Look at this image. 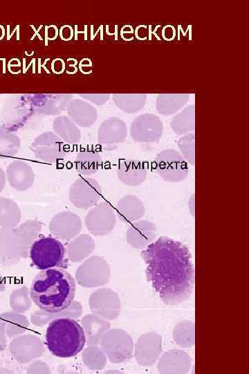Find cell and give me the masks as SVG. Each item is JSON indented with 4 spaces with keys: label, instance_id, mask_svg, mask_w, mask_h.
I'll use <instances>...</instances> for the list:
<instances>
[{
    "label": "cell",
    "instance_id": "cell-1",
    "mask_svg": "<svg viewBox=\"0 0 249 374\" xmlns=\"http://www.w3.org/2000/svg\"><path fill=\"white\" fill-rule=\"evenodd\" d=\"M148 281L164 303L187 301L194 286L191 253L183 243L167 236L153 241L141 252Z\"/></svg>",
    "mask_w": 249,
    "mask_h": 374
},
{
    "label": "cell",
    "instance_id": "cell-2",
    "mask_svg": "<svg viewBox=\"0 0 249 374\" xmlns=\"http://www.w3.org/2000/svg\"><path fill=\"white\" fill-rule=\"evenodd\" d=\"M75 280L66 269L54 267L41 270L33 278L30 295L34 303L48 312H57L73 301Z\"/></svg>",
    "mask_w": 249,
    "mask_h": 374
},
{
    "label": "cell",
    "instance_id": "cell-3",
    "mask_svg": "<svg viewBox=\"0 0 249 374\" xmlns=\"http://www.w3.org/2000/svg\"><path fill=\"white\" fill-rule=\"evenodd\" d=\"M45 337L48 350L60 358L75 356L83 350L86 343L82 326L69 317L57 318L50 321Z\"/></svg>",
    "mask_w": 249,
    "mask_h": 374
},
{
    "label": "cell",
    "instance_id": "cell-4",
    "mask_svg": "<svg viewBox=\"0 0 249 374\" xmlns=\"http://www.w3.org/2000/svg\"><path fill=\"white\" fill-rule=\"evenodd\" d=\"M65 255L64 244L59 240L51 236L37 239L29 251L32 262L41 270L61 267L66 261Z\"/></svg>",
    "mask_w": 249,
    "mask_h": 374
},
{
    "label": "cell",
    "instance_id": "cell-5",
    "mask_svg": "<svg viewBox=\"0 0 249 374\" xmlns=\"http://www.w3.org/2000/svg\"><path fill=\"white\" fill-rule=\"evenodd\" d=\"M100 344L107 357L114 364L127 362L133 354L132 337L120 328H109L102 336Z\"/></svg>",
    "mask_w": 249,
    "mask_h": 374
},
{
    "label": "cell",
    "instance_id": "cell-6",
    "mask_svg": "<svg viewBox=\"0 0 249 374\" xmlns=\"http://www.w3.org/2000/svg\"><path fill=\"white\" fill-rule=\"evenodd\" d=\"M75 280L83 287H97L107 284L110 278V267L102 256L85 259L75 271Z\"/></svg>",
    "mask_w": 249,
    "mask_h": 374
},
{
    "label": "cell",
    "instance_id": "cell-7",
    "mask_svg": "<svg viewBox=\"0 0 249 374\" xmlns=\"http://www.w3.org/2000/svg\"><path fill=\"white\" fill-rule=\"evenodd\" d=\"M154 168L157 174L169 182L183 181L189 172L187 163L178 151L173 149L160 152L155 159Z\"/></svg>",
    "mask_w": 249,
    "mask_h": 374
},
{
    "label": "cell",
    "instance_id": "cell-8",
    "mask_svg": "<svg viewBox=\"0 0 249 374\" xmlns=\"http://www.w3.org/2000/svg\"><path fill=\"white\" fill-rule=\"evenodd\" d=\"M102 188L98 181L91 177H81L71 184L69 199L77 208L87 210L99 203Z\"/></svg>",
    "mask_w": 249,
    "mask_h": 374
},
{
    "label": "cell",
    "instance_id": "cell-9",
    "mask_svg": "<svg viewBox=\"0 0 249 374\" xmlns=\"http://www.w3.org/2000/svg\"><path fill=\"white\" fill-rule=\"evenodd\" d=\"M30 149L36 158L50 163L64 159L66 154L64 142L53 132H46L37 136Z\"/></svg>",
    "mask_w": 249,
    "mask_h": 374
},
{
    "label": "cell",
    "instance_id": "cell-10",
    "mask_svg": "<svg viewBox=\"0 0 249 374\" xmlns=\"http://www.w3.org/2000/svg\"><path fill=\"white\" fill-rule=\"evenodd\" d=\"M8 349L12 357L21 364H28L44 353L42 341L32 334H22L12 338Z\"/></svg>",
    "mask_w": 249,
    "mask_h": 374
},
{
    "label": "cell",
    "instance_id": "cell-11",
    "mask_svg": "<svg viewBox=\"0 0 249 374\" xmlns=\"http://www.w3.org/2000/svg\"><path fill=\"white\" fill-rule=\"evenodd\" d=\"M89 305L92 313L108 321L118 318L121 310L118 294L107 287L100 288L93 292L90 295Z\"/></svg>",
    "mask_w": 249,
    "mask_h": 374
},
{
    "label": "cell",
    "instance_id": "cell-12",
    "mask_svg": "<svg viewBox=\"0 0 249 374\" xmlns=\"http://www.w3.org/2000/svg\"><path fill=\"white\" fill-rule=\"evenodd\" d=\"M116 218L113 207L107 202H102L92 207L85 217L88 231L96 236L109 233L114 228Z\"/></svg>",
    "mask_w": 249,
    "mask_h": 374
},
{
    "label": "cell",
    "instance_id": "cell-13",
    "mask_svg": "<svg viewBox=\"0 0 249 374\" xmlns=\"http://www.w3.org/2000/svg\"><path fill=\"white\" fill-rule=\"evenodd\" d=\"M163 132L161 120L151 114H141L131 124L130 134L135 142L153 143L158 141Z\"/></svg>",
    "mask_w": 249,
    "mask_h": 374
},
{
    "label": "cell",
    "instance_id": "cell-14",
    "mask_svg": "<svg viewBox=\"0 0 249 374\" xmlns=\"http://www.w3.org/2000/svg\"><path fill=\"white\" fill-rule=\"evenodd\" d=\"M163 350L162 337L155 332L141 335L134 347L136 360L140 366L148 367L159 359Z\"/></svg>",
    "mask_w": 249,
    "mask_h": 374
},
{
    "label": "cell",
    "instance_id": "cell-15",
    "mask_svg": "<svg viewBox=\"0 0 249 374\" xmlns=\"http://www.w3.org/2000/svg\"><path fill=\"white\" fill-rule=\"evenodd\" d=\"M50 233L58 240L68 241L81 231L82 223L78 215L72 211H62L55 215L48 224Z\"/></svg>",
    "mask_w": 249,
    "mask_h": 374
},
{
    "label": "cell",
    "instance_id": "cell-16",
    "mask_svg": "<svg viewBox=\"0 0 249 374\" xmlns=\"http://www.w3.org/2000/svg\"><path fill=\"white\" fill-rule=\"evenodd\" d=\"M127 126L124 122L116 117L104 121L98 127V141L105 150L116 149L127 137Z\"/></svg>",
    "mask_w": 249,
    "mask_h": 374
},
{
    "label": "cell",
    "instance_id": "cell-17",
    "mask_svg": "<svg viewBox=\"0 0 249 374\" xmlns=\"http://www.w3.org/2000/svg\"><path fill=\"white\" fill-rule=\"evenodd\" d=\"M156 237V226L147 220L131 224L126 231L127 243L136 249H145Z\"/></svg>",
    "mask_w": 249,
    "mask_h": 374
},
{
    "label": "cell",
    "instance_id": "cell-18",
    "mask_svg": "<svg viewBox=\"0 0 249 374\" xmlns=\"http://www.w3.org/2000/svg\"><path fill=\"white\" fill-rule=\"evenodd\" d=\"M190 366V355L181 349H172L164 353L157 364L158 372L163 374L187 373Z\"/></svg>",
    "mask_w": 249,
    "mask_h": 374
},
{
    "label": "cell",
    "instance_id": "cell-19",
    "mask_svg": "<svg viewBox=\"0 0 249 374\" xmlns=\"http://www.w3.org/2000/svg\"><path fill=\"white\" fill-rule=\"evenodd\" d=\"M22 258V251L15 229H0V264L12 265Z\"/></svg>",
    "mask_w": 249,
    "mask_h": 374
},
{
    "label": "cell",
    "instance_id": "cell-20",
    "mask_svg": "<svg viewBox=\"0 0 249 374\" xmlns=\"http://www.w3.org/2000/svg\"><path fill=\"white\" fill-rule=\"evenodd\" d=\"M66 111L68 116L81 127L92 126L98 118L96 108L82 99L71 100L68 103Z\"/></svg>",
    "mask_w": 249,
    "mask_h": 374
},
{
    "label": "cell",
    "instance_id": "cell-21",
    "mask_svg": "<svg viewBox=\"0 0 249 374\" xmlns=\"http://www.w3.org/2000/svg\"><path fill=\"white\" fill-rule=\"evenodd\" d=\"M117 175L124 184L136 186L145 181L147 170L144 163L140 161L123 160L118 164Z\"/></svg>",
    "mask_w": 249,
    "mask_h": 374
},
{
    "label": "cell",
    "instance_id": "cell-22",
    "mask_svg": "<svg viewBox=\"0 0 249 374\" xmlns=\"http://www.w3.org/2000/svg\"><path fill=\"white\" fill-rule=\"evenodd\" d=\"M116 213L121 222L131 224L144 216L145 207L138 197L134 195H127L118 202Z\"/></svg>",
    "mask_w": 249,
    "mask_h": 374
},
{
    "label": "cell",
    "instance_id": "cell-23",
    "mask_svg": "<svg viewBox=\"0 0 249 374\" xmlns=\"http://www.w3.org/2000/svg\"><path fill=\"white\" fill-rule=\"evenodd\" d=\"M81 324L88 345H98L104 334L110 328L108 320L93 313L84 315Z\"/></svg>",
    "mask_w": 249,
    "mask_h": 374
},
{
    "label": "cell",
    "instance_id": "cell-24",
    "mask_svg": "<svg viewBox=\"0 0 249 374\" xmlns=\"http://www.w3.org/2000/svg\"><path fill=\"white\" fill-rule=\"evenodd\" d=\"M8 175L12 186L19 190L28 189L35 181L33 170L24 161L18 160L10 163Z\"/></svg>",
    "mask_w": 249,
    "mask_h": 374
},
{
    "label": "cell",
    "instance_id": "cell-25",
    "mask_svg": "<svg viewBox=\"0 0 249 374\" xmlns=\"http://www.w3.org/2000/svg\"><path fill=\"white\" fill-rule=\"evenodd\" d=\"M95 247V241L91 235L86 233L77 235L68 244V259L72 262L83 261L91 255Z\"/></svg>",
    "mask_w": 249,
    "mask_h": 374
},
{
    "label": "cell",
    "instance_id": "cell-26",
    "mask_svg": "<svg viewBox=\"0 0 249 374\" xmlns=\"http://www.w3.org/2000/svg\"><path fill=\"white\" fill-rule=\"evenodd\" d=\"M82 313V306L78 301H73L64 310L57 312H48L42 310L33 312L30 315L31 323L38 327H42L53 319L62 317L78 319Z\"/></svg>",
    "mask_w": 249,
    "mask_h": 374
},
{
    "label": "cell",
    "instance_id": "cell-27",
    "mask_svg": "<svg viewBox=\"0 0 249 374\" xmlns=\"http://www.w3.org/2000/svg\"><path fill=\"white\" fill-rule=\"evenodd\" d=\"M53 132L64 143L75 145L81 139V131L68 116H58L53 122Z\"/></svg>",
    "mask_w": 249,
    "mask_h": 374
},
{
    "label": "cell",
    "instance_id": "cell-28",
    "mask_svg": "<svg viewBox=\"0 0 249 374\" xmlns=\"http://www.w3.org/2000/svg\"><path fill=\"white\" fill-rule=\"evenodd\" d=\"M0 322L4 328L7 337L9 339L24 334L27 331L30 326L28 318L23 313L14 310L1 313Z\"/></svg>",
    "mask_w": 249,
    "mask_h": 374
},
{
    "label": "cell",
    "instance_id": "cell-29",
    "mask_svg": "<svg viewBox=\"0 0 249 374\" xmlns=\"http://www.w3.org/2000/svg\"><path fill=\"white\" fill-rule=\"evenodd\" d=\"M42 229V224L39 221L29 220L15 229L21 247L22 258L28 256L30 247L38 239Z\"/></svg>",
    "mask_w": 249,
    "mask_h": 374
},
{
    "label": "cell",
    "instance_id": "cell-30",
    "mask_svg": "<svg viewBox=\"0 0 249 374\" xmlns=\"http://www.w3.org/2000/svg\"><path fill=\"white\" fill-rule=\"evenodd\" d=\"M187 93H164L158 96L156 109L159 114L170 116L180 110L188 101Z\"/></svg>",
    "mask_w": 249,
    "mask_h": 374
},
{
    "label": "cell",
    "instance_id": "cell-31",
    "mask_svg": "<svg viewBox=\"0 0 249 374\" xmlns=\"http://www.w3.org/2000/svg\"><path fill=\"white\" fill-rule=\"evenodd\" d=\"M102 165L101 156L93 150L80 152L75 159L77 172L84 176H89L97 172Z\"/></svg>",
    "mask_w": 249,
    "mask_h": 374
},
{
    "label": "cell",
    "instance_id": "cell-32",
    "mask_svg": "<svg viewBox=\"0 0 249 374\" xmlns=\"http://www.w3.org/2000/svg\"><path fill=\"white\" fill-rule=\"evenodd\" d=\"M112 100L120 110L133 114L145 105L147 96L143 93H116L112 96Z\"/></svg>",
    "mask_w": 249,
    "mask_h": 374
},
{
    "label": "cell",
    "instance_id": "cell-33",
    "mask_svg": "<svg viewBox=\"0 0 249 374\" xmlns=\"http://www.w3.org/2000/svg\"><path fill=\"white\" fill-rule=\"evenodd\" d=\"M170 125L175 134H187L195 129V109L190 105L177 114L172 118Z\"/></svg>",
    "mask_w": 249,
    "mask_h": 374
},
{
    "label": "cell",
    "instance_id": "cell-34",
    "mask_svg": "<svg viewBox=\"0 0 249 374\" xmlns=\"http://www.w3.org/2000/svg\"><path fill=\"white\" fill-rule=\"evenodd\" d=\"M107 355L101 347L89 345L82 353V361L91 371L102 370L107 364Z\"/></svg>",
    "mask_w": 249,
    "mask_h": 374
},
{
    "label": "cell",
    "instance_id": "cell-35",
    "mask_svg": "<svg viewBox=\"0 0 249 374\" xmlns=\"http://www.w3.org/2000/svg\"><path fill=\"white\" fill-rule=\"evenodd\" d=\"M174 341L183 348H190L195 343L194 323L184 320L178 323L173 330Z\"/></svg>",
    "mask_w": 249,
    "mask_h": 374
},
{
    "label": "cell",
    "instance_id": "cell-36",
    "mask_svg": "<svg viewBox=\"0 0 249 374\" xmlns=\"http://www.w3.org/2000/svg\"><path fill=\"white\" fill-rule=\"evenodd\" d=\"M21 212L17 205L6 199H0V225L12 229L20 221Z\"/></svg>",
    "mask_w": 249,
    "mask_h": 374
},
{
    "label": "cell",
    "instance_id": "cell-37",
    "mask_svg": "<svg viewBox=\"0 0 249 374\" xmlns=\"http://www.w3.org/2000/svg\"><path fill=\"white\" fill-rule=\"evenodd\" d=\"M31 301L30 290L26 286L14 290L9 296L10 307L12 310L19 313L29 310Z\"/></svg>",
    "mask_w": 249,
    "mask_h": 374
},
{
    "label": "cell",
    "instance_id": "cell-38",
    "mask_svg": "<svg viewBox=\"0 0 249 374\" xmlns=\"http://www.w3.org/2000/svg\"><path fill=\"white\" fill-rule=\"evenodd\" d=\"M20 146V139L17 135L6 130H0V156H13L17 153Z\"/></svg>",
    "mask_w": 249,
    "mask_h": 374
},
{
    "label": "cell",
    "instance_id": "cell-39",
    "mask_svg": "<svg viewBox=\"0 0 249 374\" xmlns=\"http://www.w3.org/2000/svg\"><path fill=\"white\" fill-rule=\"evenodd\" d=\"M178 146L181 155L187 163L192 166L195 165V136L194 134H187L182 136L178 141Z\"/></svg>",
    "mask_w": 249,
    "mask_h": 374
},
{
    "label": "cell",
    "instance_id": "cell-40",
    "mask_svg": "<svg viewBox=\"0 0 249 374\" xmlns=\"http://www.w3.org/2000/svg\"><path fill=\"white\" fill-rule=\"evenodd\" d=\"M49 366L42 360L35 359L26 368V373H50Z\"/></svg>",
    "mask_w": 249,
    "mask_h": 374
},
{
    "label": "cell",
    "instance_id": "cell-41",
    "mask_svg": "<svg viewBox=\"0 0 249 374\" xmlns=\"http://www.w3.org/2000/svg\"><path fill=\"white\" fill-rule=\"evenodd\" d=\"M80 96L95 105H104L110 98V95L107 93H82Z\"/></svg>",
    "mask_w": 249,
    "mask_h": 374
},
{
    "label": "cell",
    "instance_id": "cell-42",
    "mask_svg": "<svg viewBox=\"0 0 249 374\" xmlns=\"http://www.w3.org/2000/svg\"><path fill=\"white\" fill-rule=\"evenodd\" d=\"M60 36L64 40H69L73 37V29L69 26H64L59 31Z\"/></svg>",
    "mask_w": 249,
    "mask_h": 374
},
{
    "label": "cell",
    "instance_id": "cell-43",
    "mask_svg": "<svg viewBox=\"0 0 249 374\" xmlns=\"http://www.w3.org/2000/svg\"><path fill=\"white\" fill-rule=\"evenodd\" d=\"M7 346V336L4 328L0 322V352L4 350Z\"/></svg>",
    "mask_w": 249,
    "mask_h": 374
},
{
    "label": "cell",
    "instance_id": "cell-44",
    "mask_svg": "<svg viewBox=\"0 0 249 374\" xmlns=\"http://www.w3.org/2000/svg\"><path fill=\"white\" fill-rule=\"evenodd\" d=\"M6 280L4 277L0 274V292H3L6 289Z\"/></svg>",
    "mask_w": 249,
    "mask_h": 374
},
{
    "label": "cell",
    "instance_id": "cell-45",
    "mask_svg": "<svg viewBox=\"0 0 249 374\" xmlns=\"http://www.w3.org/2000/svg\"><path fill=\"white\" fill-rule=\"evenodd\" d=\"M192 204V207H190V210L192 212V214L194 215V195L192 197V198L189 202V206Z\"/></svg>",
    "mask_w": 249,
    "mask_h": 374
},
{
    "label": "cell",
    "instance_id": "cell-46",
    "mask_svg": "<svg viewBox=\"0 0 249 374\" xmlns=\"http://www.w3.org/2000/svg\"><path fill=\"white\" fill-rule=\"evenodd\" d=\"M12 371L7 369V368H3V367H0V373H12Z\"/></svg>",
    "mask_w": 249,
    "mask_h": 374
}]
</instances>
